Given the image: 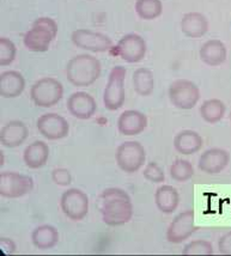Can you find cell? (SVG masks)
<instances>
[{"mask_svg": "<svg viewBox=\"0 0 231 256\" xmlns=\"http://www.w3.org/2000/svg\"><path fill=\"white\" fill-rule=\"evenodd\" d=\"M142 175H144V178L148 181L154 182V184H160V182H164V180H166L163 169L157 163H154V162H150L148 164Z\"/></svg>", "mask_w": 231, "mask_h": 256, "instance_id": "4dcf8cb0", "label": "cell"}, {"mask_svg": "<svg viewBox=\"0 0 231 256\" xmlns=\"http://www.w3.org/2000/svg\"><path fill=\"white\" fill-rule=\"evenodd\" d=\"M102 219L108 226H121L130 220L133 206L130 195L120 188H108L100 196Z\"/></svg>", "mask_w": 231, "mask_h": 256, "instance_id": "6da1fadb", "label": "cell"}, {"mask_svg": "<svg viewBox=\"0 0 231 256\" xmlns=\"http://www.w3.org/2000/svg\"><path fill=\"white\" fill-rule=\"evenodd\" d=\"M133 88L138 95L150 96L154 89V78L148 68L136 70L133 73Z\"/></svg>", "mask_w": 231, "mask_h": 256, "instance_id": "484cf974", "label": "cell"}, {"mask_svg": "<svg viewBox=\"0 0 231 256\" xmlns=\"http://www.w3.org/2000/svg\"><path fill=\"white\" fill-rule=\"evenodd\" d=\"M38 132L48 140H59L68 136L70 132V124L65 118L60 116L56 112H48L38 118Z\"/></svg>", "mask_w": 231, "mask_h": 256, "instance_id": "4fadbf2b", "label": "cell"}, {"mask_svg": "<svg viewBox=\"0 0 231 256\" xmlns=\"http://www.w3.org/2000/svg\"><path fill=\"white\" fill-rule=\"evenodd\" d=\"M72 42L76 47L94 53H104L113 48V41L102 32L88 29H78L72 32Z\"/></svg>", "mask_w": 231, "mask_h": 256, "instance_id": "30bf717a", "label": "cell"}, {"mask_svg": "<svg viewBox=\"0 0 231 256\" xmlns=\"http://www.w3.org/2000/svg\"><path fill=\"white\" fill-rule=\"evenodd\" d=\"M48 158H50V148L41 140H36L32 144L26 146L23 154L24 163L30 169H40L46 166Z\"/></svg>", "mask_w": 231, "mask_h": 256, "instance_id": "7402d4cb", "label": "cell"}, {"mask_svg": "<svg viewBox=\"0 0 231 256\" xmlns=\"http://www.w3.org/2000/svg\"><path fill=\"white\" fill-rule=\"evenodd\" d=\"M97 109L96 100L90 94L84 91L72 94L68 100V110L72 116L79 120H88L95 115Z\"/></svg>", "mask_w": 231, "mask_h": 256, "instance_id": "5bb4252c", "label": "cell"}, {"mask_svg": "<svg viewBox=\"0 0 231 256\" xmlns=\"http://www.w3.org/2000/svg\"><path fill=\"white\" fill-rule=\"evenodd\" d=\"M181 30L187 38H200L208 30V20L200 12H188L181 20Z\"/></svg>", "mask_w": 231, "mask_h": 256, "instance_id": "ffe728a7", "label": "cell"}, {"mask_svg": "<svg viewBox=\"0 0 231 256\" xmlns=\"http://www.w3.org/2000/svg\"><path fill=\"white\" fill-rule=\"evenodd\" d=\"M101 62L89 54L72 58L66 67V77L74 86L86 88L92 85L101 76Z\"/></svg>", "mask_w": 231, "mask_h": 256, "instance_id": "7a4b0ae2", "label": "cell"}, {"mask_svg": "<svg viewBox=\"0 0 231 256\" xmlns=\"http://www.w3.org/2000/svg\"><path fill=\"white\" fill-rule=\"evenodd\" d=\"M204 140L199 133L190 130H181L174 138L175 150L181 154H193L202 150Z\"/></svg>", "mask_w": 231, "mask_h": 256, "instance_id": "44dd1931", "label": "cell"}, {"mask_svg": "<svg viewBox=\"0 0 231 256\" xmlns=\"http://www.w3.org/2000/svg\"><path fill=\"white\" fill-rule=\"evenodd\" d=\"M230 154L226 150L220 148H210L202 154L199 160V169L208 175H217L228 166Z\"/></svg>", "mask_w": 231, "mask_h": 256, "instance_id": "9a60e30c", "label": "cell"}, {"mask_svg": "<svg viewBox=\"0 0 231 256\" xmlns=\"http://www.w3.org/2000/svg\"><path fill=\"white\" fill-rule=\"evenodd\" d=\"M194 219H196V214L192 210H187V211L181 212L180 214L176 216L166 230L168 242L178 244V243H182L184 240L190 238L196 230V225H194Z\"/></svg>", "mask_w": 231, "mask_h": 256, "instance_id": "7c38bea8", "label": "cell"}, {"mask_svg": "<svg viewBox=\"0 0 231 256\" xmlns=\"http://www.w3.org/2000/svg\"><path fill=\"white\" fill-rule=\"evenodd\" d=\"M29 136L26 124L22 121H10L0 130V142L8 148H18L26 142Z\"/></svg>", "mask_w": 231, "mask_h": 256, "instance_id": "e0dca14e", "label": "cell"}, {"mask_svg": "<svg viewBox=\"0 0 231 256\" xmlns=\"http://www.w3.org/2000/svg\"><path fill=\"white\" fill-rule=\"evenodd\" d=\"M169 98L175 108L190 110L196 106L200 100V91L193 82L178 79L169 86Z\"/></svg>", "mask_w": 231, "mask_h": 256, "instance_id": "52a82bcc", "label": "cell"}, {"mask_svg": "<svg viewBox=\"0 0 231 256\" xmlns=\"http://www.w3.org/2000/svg\"><path fill=\"white\" fill-rule=\"evenodd\" d=\"M115 160L122 172L133 174L144 166L146 160V152L140 142L134 140L124 142L115 152Z\"/></svg>", "mask_w": 231, "mask_h": 256, "instance_id": "8992f818", "label": "cell"}, {"mask_svg": "<svg viewBox=\"0 0 231 256\" xmlns=\"http://www.w3.org/2000/svg\"><path fill=\"white\" fill-rule=\"evenodd\" d=\"M194 175L192 163L184 160H176L170 166V176L178 182H186Z\"/></svg>", "mask_w": 231, "mask_h": 256, "instance_id": "83f0119b", "label": "cell"}, {"mask_svg": "<svg viewBox=\"0 0 231 256\" xmlns=\"http://www.w3.org/2000/svg\"><path fill=\"white\" fill-rule=\"evenodd\" d=\"M64 96V86L56 78L40 79L32 86L30 97L40 108H50L60 102Z\"/></svg>", "mask_w": 231, "mask_h": 256, "instance_id": "277c9868", "label": "cell"}, {"mask_svg": "<svg viewBox=\"0 0 231 256\" xmlns=\"http://www.w3.org/2000/svg\"><path fill=\"white\" fill-rule=\"evenodd\" d=\"M146 42L138 34H127L116 44L118 56L130 64L140 62L146 56Z\"/></svg>", "mask_w": 231, "mask_h": 256, "instance_id": "8fae6325", "label": "cell"}, {"mask_svg": "<svg viewBox=\"0 0 231 256\" xmlns=\"http://www.w3.org/2000/svg\"><path fill=\"white\" fill-rule=\"evenodd\" d=\"M59 231L56 228L50 224L40 225L32 234V244L40 250H47L56 246L59 242Z\"/></svg>", "mask_w": 231, "mask_h": 256, "instance_id": "603a6c76", "label": "cell"}, {"mask_svg": "<svg viewBox=\"0 0 231 256\" xmlns=\"http://www.w3.org/2000/svg\"><path fill=\"white\" fill-rule=\"evenodd\" d=\"M218 249H220V254L231 255V231L220 237V242H218Z\"/></svg>", "mask_w": 231, "mask_h": 256, "instance_id": "d6a6232c", "label": "cell"}, {"mask_svg": "<svg viewBox=\"0 0 231 256\" xmlns=\"http://www.w3.org/2000/svg\"><path fill=\"white\" fill-rule=\"evenodd\" d=\"M199 56L202 62L208 66H220L226 60V47L220 40H208L200 48Z\"/></svg>", "mask_w": 231, "mask_h": 256, "instance_id": "ac0fdd59", "label": "cell"}, {"mask_svg": "<svg viewBox=\"0 0 231 256\" xmlns=\"http://www.w3.org/2000/svg\"><path fill=\"white\" fill-rule=\"evenodd\" d=\"M16 44L8 38H0V66H8L16 59Z\"/></svg>", "mask_w": 231, "mask_h": 256, "instance_id": "f1b7e54d", "label": "cell"}, {"mask_svg": "<svg viewBox=\"0 0 231 256\" xmlns=\"http://www.w3.org/2000/svg\"><path fill=\"white\" fill-rule=\"evenodd\" d=\"M0 249H2V254L11 255L16 252V244H14V242L12 240L2 237V238L0 240Z\"/></svg>", "mask_w": 231, "mask_h": 256, "instance_id": "836d02e7", "label": "cell"}, {"mask_svg": "<svg viewBox=\"0 0 231 256\" xmlns=\"http://www.w3.org/2000/svg\"><path fill=\"white\" fill-rule=\"evenodd\" d=\"M34 181L26 175L14 172L0 174V195L8 199H17L32 192Z\"/></svg>", "mask_w": 231, "mask_h": 256, "instance_id": "ba28073f", "label": "cell"}, {"mask_svg": "<svg viewBox=\"0 0 231 256\" xmlns=\"http://www.w3.org/2000/svg\"><path fill=\"white\" fill-rule=\"evenodd\" d=\"M154 202L160 212L170 214L178 208L180 196L178 190L172 186H160L154 194Z\"/></svg>", "mask_w": 231, "mask_h": 256, "instance_id": "cb8c5ba5", "label": "cell"}, {"mask_svg": "<svg viewBox=\"0 0 231 256\" xmlns=\"http://www.w3.org/2000/svg\"><path fill=\"white\" fill-rule=\"evenodd\" d=\"M134 8L139 18L152 20L162 14L163 5L160 0H136Z\"/></svg>", "mask_w": 231, "mask_h": 256, "instance_id": "4316f807", "label": "cell"}, {"mask_svg": "<svg viewBox=\"0 0 231 256\" xmlns=\"http://www.w3.org/2000/svg\"><path fill=\"white\" fill-rule=\"evenodd\" d=\"M214 252V246L211 243L204 240H196L188 243L182 250L184 255H212Z\"/></svg>", "mask_w": 231, "mask_h": 256, "instance_id": "f546056e", "label": "cell"}, {"mask_svg": "<svg viewBox=\"0 0 231 256\" xmlns=\"http://www.w3.org/2000/svg\"><path fill=\"white\" fill-rule=\"evenodd\" d=\"M60 207L64 214L71 220H82L89 212V198L83 190L71 188L62 193Z\"/></svg>", "mask_w": 231, "mask_h": 256, "instance_id": "9c48e42d", "label": "cell"}, {"mask_svg": "<svg viewBox=\"0 0 231 256\" xmlns=\"http://www.w3.org/2000/svg\"><path fill=\"white\" fill-rule=\"evenodd\" d=\"M52 180H53V182L56 184L65 187V186H68L71 184L72 176L71 172H70L68 169L58 168V169H54L53 172H52Z\"/></svg>", "mask_w": 231, "mask_h": 256, "instance_id": "1f68e13d", "label": "cell"}, {"mask_svg": "<svg viewBox=\"0 0 231 256\" xmlns=\"http://www.w3.org/2000/svg\"><path fill=\"white\" fill-rule=\"evenodd\" d=\"M127 70L124 66H115L109 74L108 83L106 85L103 94V103L108 110H118L124 106L126 100L124 92V79H126Z\"/></svg>", "mask_w": 231, "mask_h": 256, "instance_id": "5b68a950", "label": "cell"}, {"mask_svg": "<svg viewBox=\"0 0 231 256\" xmlns=\"http://www.w3.org/2000/svg\"><path fill=\"white\" fill-rule=\"evenodd\" d=\"M226 106L223 103V100L218 98L208 100L202 103L200 106V115L202 120L208 124H217L226 115Z\"/></svg>", "mask_w": 231, "mask_h": 256, "instance_id": "d4e9b609", "label": "cell"}, {"mask_svg": "<svg viewBox=\"0 0 231 256\" xmlns=\"http://www.w3.org/2000/svg\"><path fill=\"white\" fill-rule=\"evenodd\" d=\"M26 89V79L22 73L6 71L0 76V96L4 98H16Z\"/></svg>", "mask_w": 231, "mask_h": 256, "instance_id": "d6986e66", "label": "cell"}, {"mask_svg": "<svg viewBox=\"0 0 231 256\" xmlns=\"http://www.w3.org/2000/svg\"><path fill=\"white\" fill-rule=\"evenodd\" d=\"M58 24L53 18L40 17L32 23V29L24 35V46L30 52L44 53L50 50L52 42L56 38Z\"/></svg>", "mask_w": 231, "mask_h": 256, "instance_id": "3957f363", "label": "cell"}, {"mask_svg": "<svg viewBox=\"0 0 231 256\" xmlns=\"http://www.w3.org/2000/svg\"><path fill=\"white\" fill-rule=\"evenodd\" d=\"M148 127V118L139 110H126L118 118V130L127 136H138Z\"/></svg>", "mask_w": 231, "mask_h": 256, "instance_id": "2e32d148", "label": "cell"}]
</instances>
